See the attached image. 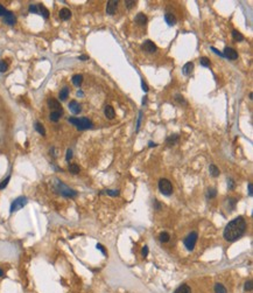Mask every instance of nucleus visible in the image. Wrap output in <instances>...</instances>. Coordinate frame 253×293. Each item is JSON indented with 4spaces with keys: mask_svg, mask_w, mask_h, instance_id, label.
Returning a JSON list of instances; mask_svg holds the SVG:
<instances>
[{
    "mask_svg": "<svg viewBox=\"0 0 253 293\" xmlns=\"http://www.w3.org/2000/svg\"><path fill=\"white\" fill-rule=\"evenodd\" d=\"M246 221L242 216H238L231 222L227 223L225 229L223 231V237L227 242H235L240 238L246 231Z\"/></svg>",
    "mask_w": 253,
    "mask_h": 293,
    "instance_id": "obj_1",
    "label": "nucleus"
},
{
    "mask_svg": "<svg viewBox=\"0 0 253 293\" xmlns=\"http://www.w3.org/2000/svg\"><path fill=\"white\" fill-rule=\"evenodd\" d=\"M52 186H54V189H55L59 194H61V195L64 196V197H70V199H72V197H76V196H77L76 190H74V189H71V188L68 187L67 185H64V183L61 182L59 179H55V180H54Z\"/></svg>",
    "mask_w": 253,
    "mask_h": 293,
    "instance_id": "obj_2",
    "label": "nucleus"
},
{
    "mask_svg": "<svg viewBox=\"0 0 253 293\" xmlns=\"http://www.w3.org/2000/svg\"><path fill=\"white\" fill-rule=\"evenodd\" d=\"M69 123H71L72 125H75L78 130H87V129H91L92 127V122L87 118H69Z\"/></svg>",
    "mask_w": 253,
    "mask_h": 293,
    "instance_id": "obj_3",
    "label": "nucleus"
},
{
    "mask_svg": "<svg viewBox=\"0 0 253 293\" xmlns=\"http://www.w3.org/2000/svg\"><path fill=\"white\" fill-rule=\"evenodd\" d=\"M159 190L166 196L172 195V193H173L172 182L168 179H160L159 180Z\"/></svg>",
    "mask_w": 253,
    "mask_h": 293,
    "instance_id": "obj_4",
    "label": "nucleus"
},
{
    "mask_svg": "<svg viewBox=\"0 0 253 293\" xmlns=\"http://www.w3.org/2000/svg\"><path fill=\"white\" fill-rule=\"evenodd\" d=\"M197 237H198V234L196 231H192L184 238V247L187 248V250H189V251L194 250L196 242H197Z\"/></svg>",
    "mask_w": 253,
    "mask_h": 293,
    "instance_id": "obj_5",
    "label": "nucleus"
},
{
    "mask_svg": "<svg viewBox=\"0 0 253 293\" xmlns=\"http://www.w3.org/2000/svg\"><path fill=\"white\" fill-rule=\"evenodd\" d=\"M26 204H27V199L25 197V196H20V197L15 199V200L13 201V203L11 204L9 212H11V213H14V212H17V210H19V209L24 208Z\"/></svg>",
    "mask_w": 253,
    "mask_h": 293,
    "instance_id": "obj_6",
    "label": "nucleus"
},
{
    "mask_svg": "<svg viewBox=\"0 0 253 293\" xmlns=\"http://www.w3.org/2000/svg\"><path fill=\"white\" fill-rule=\"evenodd\" d=\"M141 49L145 50L146 53H149V54L155 53V52L157 50V46L154 45V42H152L150 40H146V41L142 43V46H141Z\"/></svg>",
    "mask_w": 253,
    "mask_h": 293,
    "instance_id": "obj_7",
    "label": "nucleus"
},
{
    "mask_svg": "<svg viewBox=\"0 0 253 293\" xmlns=\"http://www.w3.org/2000/svg\"><path fill=\"white\" fill-rule=\"evenodd\" d=\"M118 8V1L117 0H109L106 4V14L113 15Z\"/></svg>",
    "mask_w": 253,
    "mask_h": 293,
    "instance_id": "obj_8",
    "label": "nucleus"
},
{
    "mask_svg": "<svg viewBox=\"0 0 253 293\" xmlns=\"http://www.w3.org/2000/svg\"><path fill=\"white\" fill-rule=\"evenodd\" d=\"M223 55H224V57H226V59H229V60H232V61L238 59V53H237L233 48H230V47H226V48L224 49Z\"/></svg>",
    "mask_w": 253,
    "mask_h": 293,
    "instance_id": "obj_9",
    "label": "nucleus"
},
{
    "mask_svg": "<svg viewBox=\"0 0 253 293\" xmlns=\"http://www.w3.org/2000/svg\"><path fill=\"white\" fill-rule=\"evenodd\" d=\"M69 110L74 113V115H78L79 112L82 111V107H81V104L76 100H71L69 103Z\"/></svg>",
    "mask_w": 253,
    "mask_h": 293,
    "instance_id": "obj_10",
    "label": "nucleus"
},
{
    "mask_svg": "<svg viewBox=\"0 0 253 293\" xmlns=\"http://www.w3.org/2000/svg\"><path fill=\"white\" fill-rule=\"evenodd\" d=\"M48 107H50V109H52V111H62L63 112L61 104L56 99H54V98H49L48 99Z\"/></svg>",
    "mask_w": 253,
    "mask_h": 293,
    "instance_id": "obj_11",
    "label": "nucleus"
},
{
    "mask_svg": "<svg viewBox=\"0 0 253 293\" xmlns=\"http://www.w3.org/2000/svg\"><path fill=\"white\" fill-rule=\"evenodd\" d=\"M4 21L7 24V25H14L15 24V21H17V19H15V17H14V14L13 13H11V12H6V14L4 15Z\"/></svg>",
    "mask_w": 253,
    "mask_h": 293,
    "instance_id": "obj_12",
    "label": "nucleus"
},
{
    "mask_svg": "<svg viewBox=\"0 0 253 293\" xmlns=\"http://www.w3.org/2000/svg\"><path fill=\"white\" fill-rule=\"evenodd\" d=\"M104 113H105V117H106L107 119H113L114 116H115L114 109L111 107V105H106V107H105Z\"/></svg>",
    "mask_w": 253,
    "mask_h": 293,
    "instance_id": "obj_13",
    "label": "nucleus"
},
{
    "mask_svg": "<svg viewBox=\"0 0 253 293\" xmlns=\"http://www.w3.org/2000/svg\"><path fill=\"white\" fill-rule=\"evenodd\" d=\"M192 69H194V63L188 62V63H185V64L183 65V68H182V72H183L185 76H189V75H191Z\"/></svg>",
    "mask_w": 253,
    "mask_h": 293,
    "instance_id": "obj_14",
    "label": "nucleus"
},
{
    "mask_svg": "<svg viewBox=\"0 0 253 293\" xmlns=\"http://www.w3.org/2000/svg\"><path fill=\"white\" fill-rule=\"evenodd\" d=\"M174 293H191V288L189 287V285L182 284L175 290Z\"/></svg>",
    "mask_w": 253,
    "mask_h": 293,
    "instance_id": "obj_15",
    "label": "nucleus"
},
{
    "mask_svg": "<svg viewBox=\"0 0 253 293\" xmlns=\"http://www.w3.org/2000/svg\"><path fill=\"white\" fill-rule=\"evenodd\" d=\"M60 18L62 20H69L71 18V12L69 8H62L60 11Z\"/></svg>",
    "mask_w": 253,
    "mask_h": 293,
    "instance_id": "obj_16",
    "label": "nucleus"
},
{
    "mask_svg": "<svg viewBox=\"0 0 253 293\" xmlns=\"http://www.w3.org/2000/svg\"><path fill=\"white\" fill-rule=\"evenodd\" d=\"M134 20H135V22L139 24V25H145V24L147 22V17H146L144 13H138Z\"/></svg>",
    "mask_w": 253,
    "mask_h": 293,
    "instance_id": "obj_17",
    "label": "nucleus"
},
{
    "mask_svg": "<svg viewBox=\"0 0 253 293\" xmlns=\"http://www.w3.org/2000/svg\"><path fill=\"white\" fill-rule=\"evenodd\" d=\"M165 20H166V22L169 26H174L176 24V19H175V17L172 13H166L165 14Z\"/></svg>",
    "mask_w": 253,
    "mask_h": 293,
    "instance_id": "obj_18",
    "label": "nucleus"
},
{
    "mask_svg": "<svg viewBox=\"0 0 253 293\" xmlns=\"http://www.w3.org/2000/svg\"><path fill=\"white\" fill-rule=\"evenodd\" d=\"M62 113H63L62 111H52V113H50V116H49V118H50L52 122H57V120L61 118Z\"/></svg>",
    "mask_w": 253,
    "mask_h": 293,
    "instance_id": "obj_19",
    "label": "nucleus"
},
{
    "mask_svg": "<svg viewBox=\"0 0 253 293\" xmlns=\"http://www.w3.org/2000/svg\"><path fill=\"white\" fill-rule=\"evenodd\" d=\"M82 82H83V76H82V75L77 74V75H74V76H72V83H74L76 87H81Z\"/></svg>",
    "mask_w": 253,
    "mask_h": 293,
    "instance_id": "obj_20",
    "label": "nucleus"
},
{
    "mask_svg": "<svg viewBox=\"0 0 253 293\" xmlns=\"http://www.w3.org/2000/svg\"><path fill=\"white\" fill-rule=\"evenodd\" d=\"M232 37H233V40L237 41V42H240V41L244 40V35L240 32H238V30H232Z\"/></svg>",
    "mask_w": 253,
    "mask_h": 293,
    "instance_id": "obj_21",
    "label": "nucleus"
},
{
    "mask_svg": "<svg viewBox=\"0 0 253 293\" xmlns=\"http://www.w3.org/2000/svg\"><path fill=\"white\" fill-rule=\"evenodd\" d=\"M215 293H227V291L224 285L217 283V284H215Z\"/></svg>",
    "mask_w": 253,
    "mask_h": 293,
    "instance_id": "obj_22",
    "label": "nucleus"
},
{
    "mask_svg": "<svg viewBox=\"0 0 253 293\" xmlns=\"http://www.w3.org/2000/svg\"><path fill=\"white\" fill-rule=\"evenodd\" d=\"M68 95H69V89H68V87H64L63 89L60 91V99L61 100H65L67 99V97H68Z\"/></svg>",
    "mask_w": 253,
    "mask_h": 293,
    "instance_id": "obj_23",
    "label": "nucleus"
},
{
    "mask_svg": "<svg viewBox=\"0 0 253 293\" xmlns=\"http://www.w3.org/2000/svg\"><path fill=\"white\" fill-rule=\"evenodd\" d=\"M209 170H210V174H211L213 178H217V177H219V169L217 168L215 165H210Z\"/></svg>",
    "mask_w": 253,
    "mask_h": 293,
    "instance_id": "obj_24",
    "label": "nucleus"
},
{
    "mask_svg": "<svg viewBox=\"0 0 253 293\" xmlns=\"http://www.w3.org/2000/svg\"><path fill=\"white\" fill-rule=\"evenodd\" d=\"M159 240H160V242H162V243H167L168 240H170V235L168 234V232H161L160 234V236H159Z\"/></svg>",
    "mask_w": 253,
    "mask_h": 293,
    "instance_id": "obj_25",
    "label": "nucleus"
},
{
    "mask_svg": "<svg viewBox=\"0 0 253 293\" xmlns=\"http://www.w3.org/2000/svg\"><path fill=\"white\" fill-rule=\"evenodd\" d=\"M167 144H169V145H175L176 142H179V135L177 134H173V135H170V137H168L167 138Z\"/></svg>",
    "mask_w": 253,
    "mask_h": 293,
    "instance_id": "obj_26",
    "label": "nucleus"
},
{
    "mask_svg": "<svg viewBox=\"0 0 253 293\" xmlns=\"http://www.w3.org/2000/svg\"><path fill=\"white\" fill-rule=\"evenodd\" d=\"M35 130H36L40 134L46 135V130H44L43 125L41 124V123H36V124H35Z\"/></svg>",
    "mask_w": 253,
    "mask_h": 293,
    "instance_id": "obj_27",
    "label": "nucleus"
},
{
    "mask_svg": "<svg viewBox=\"0 0 253 293\" xmlns=\"http://www.w3.org/2000/svg\"><path fill=\"white\" fill-rule=\"evenodd\" d=\"M69 172L71 174H78L79 173V167L76 164H71L69 165Z\"/></svg>",
    "mask_w": 253,
    "mask_h": 293,
    "instance_id": "obj_28",
    "label": "nucleus"
},
{
    "mask_svg": "<svg viewBox=\"0 0 253 293\" xmlns=\"http://www.w3.org/2000/svg\"><path fill=\"white\" fill-rule=\"evenodd\" d=\"M39 7V12H41V14L43 15L44 18H49V12H48V9L44 7L43 5H40V6H37Z\"/></svg>",
    "mask_w": 253,
    "mask_h": 293,
    "instance_id": "obj_29",
    "label": "nucleus"
},
{
    "mask_svg": "<svg viewBox=\"0 0 253 293\" xmlns=\"http://www.w3.org/2000/svg\"><path fill=\"white\" fill-rule=\"evenodd\" d=\"M105 193L110 196H118L119 194H120V192H119L118 189H106Z\"/></svg>",
    "mask_w": 253,
    "mask_h": 293,
    "instance_id": "obj_30",
    "label": "nucleus"
},
{
    "mask_svg": "<svg viewBox=\"0 0 253 293\" xmlns=\"http://www.w3.org/2000/svg\"><path fill=\"white\" fill-rule=\"evenodd\" d=\"M8 69V64L5 61H0V72H5Z\"/></svg>",
    "mask_w": 253,
    "mask_h": 293,
    "instance_id": "obj_31",
    "label": "nucleus"
},
{
    "mask_svg": "<svg viewBox=\"0 0 253 293\" xmlns=\"http://www.w3.org/2000/svg\"><path fill=\"white\" fill-rule=\"evenodd\" d=\"M227 187H229V190H233V189H235L236 182L233 181V179H229V180H227Z\"/></svg>",
    "mask_w": 253,
    "mask_h": 293,
    "instance_id": "obj_32",
    "label": "nucleus"
},
{
    "mask_svg": "<svg viewBox=\"0 0 253 293\" xmlns=\"http://www.w3.org/2000/svg\"><path fill=\"white\" fill-rule=\"evenodd\" d=\"M200 62H201V65H203V67H210V61L208 57H201Z\"/></svg>",
    "mask_w": 253,
    "mask_h": 293,
    "instance_id": "obj_33",
    "label": "nucleus"
},
{
    "mask_svg": "<svg viewBox=\"0 0 253 293\" xmlns=\"http://www.w3.org/2000/svg\"><path fill=\"white\" fill-rule=\"evenodd\" d=\"M135 4H137V2H135L134 0H126V1H125V6H126L128 9H131L132 7H134Z\"/></svg>",
    "mask_w": 253,
    "mask_h": 293,
    "instance_id": "obj_34",
    "label": "nucleus"
},
{
    "mask_svg": "<svg viewBox=\"0 0 253 293\" xmlns=\"http://www.w3.org/2000/svg\"><path fill=\"white\" fill-rule=\"evenodd\" d=\"M216 195H217V190H216L215 188H210L209 190H208V197H210V199H213Z\"/></svg>",
    "mask_w": 253,
    "mask_h": 293,
    "instance_id": "obj_35",
    "label": "nucleus"
},
{
    "mask_svg": "<svg viewBox=\"0 0 253 293\" xmlns=\"http://www.w3.org/2000/svg\"><path fill=\"white\" fill-rule=\"evenodd\" d=\"M9 180H11V177H9V175H8L7 178L5 179V180H4V181H2L1 183H0V190H1V189H4L5 187H6V186H7V185H8V181H9Z\"/></svg>",
    "mask_w": 253,
    "mask_h": 293,
    "instance_id": "obj_36",
    "label": "nucleus"
},
{
    "mask_svg": "<svg viewBox=\"0 0 253 293\" xmlns=\"http://www.w3.org/2000/svg\"><path fill=\"white\" fill-rule=\"evenodd\" d=\"M252 287H253V285H252V282H251V280H248V282L245 283V285H244L245 291H252Z\"/></svg>",
    "mask_w": 253,
    "mask_h": 293,
    "instance_id": "obj_37",
    "label": "nucleus"
},
{
    "mask_svg": "<svg viewBox=\"0 0 253 293\" xmlns=\"http://www.w3.org/2000/svg\"><path fill=\"white\" fill-rule=\"evenodd\" d=\"M236 203H237V199H229V204H231V210H233L235 209V207H236Z\"/></svg>",
    "mask_w": 253,
    "mask_h": 293,
    "instance_id": "obj_38",
    "label": "nucleus"
},
{
    "mask_svg": "<svg viewBox=\"0 0 253 293\" xmlns=\"http://www.w3.org/2000/svg\"><path fill=\"white\" fill-rule=\"evenodd\" d=\"M28 11L32 12V13H39V7H37L36 5H30L29 8H28Z\"/></svg>",
    "mask_w": 253,
    "mask_h": 293,
    "instance_id": "obj_39",
    "label": "nucleus"
},
{
    "mask_svg": "<svg viewBox=\"0 0 253 293\" xmlns=\"http://www.w3.org/2000/svg\"><path fill=\"white\" fill-rule=\"evenodd\" d=\"M153 205H154V208H155L157 210H160V209L162 208V204L160 203V202L157 201V199H154V202H153Z\"/></svg>",
    "mask_w": 253,
    "mask_h": 293,
    "instance_id": "obj_40",
    "label": "nucleus"
},
{
    "mask_svg": "<svg viewBox=\"0 0 253 293\" xmlns=\"http://www.w3.org/2000/svg\"><path fill=\"white\" fill-rule=\"evenodd\" d=\"M148 252H149L148 247H147V245H145V247L142 248V251H141V255H142L144 257H147V256H148Z\"/></svg>",
    "mask_w": 253,
    "mask_h": 293,
    "instance_id": "obj_41",
    "label": "nucleus"
},
{
    "mask_svg": "<svg viewBox=\"0 0 253 293\" xmlns=\"http://www.w3.org/2000/svg\"><path fill=\"white\" fill-rule=\"evenodd\" d=\"M141 118H142V111L139 112V118H138V123H137V131H139L140 124H141Z\"/></svg>",
    "mask_w": 253,
    "mask_h": 293,
    "instance_id": "obj_42",
    "label": "nucleus"
},
{
    "mask_svg": "<svg viewBox=\"0 0 253 293\" xmlns=\"http://www.w3.org/2000/svg\"><path fill=\"white\" fill-rule=\"evenodd\" d=\"M71 158H72V151L69 148V150L67 151V154H65V160H67V161H69Z\"/></svg>",
    "mask_w": 253,
    "mask_h": 293,
    "instance_id": "obj_43",
    "label": "nucleus"
},
{
    "mask_svg": "<svg viewBox=\"0 0 253 293\" xmlns=\"http://www.w3.org/2000/svg\"><path fill=\"white\" fill-rule=\"evenodd\" d=\"M96 248L98 249V250H100V251H102V253H103V255H106V250H105V249H104V247H103V245H102V244H99V243H98V244H97V245H96Z\"/></svg>",
    "mask_w": 253,
    "mask_h": 293,
    "instance_id": "obj_44",
    "label": "nucleus"
},
{
    "mask_svg": "<svg viewBox=\"0 0 253 293\" xmlns=\"http://www.w3.org/2000/svg\"><path fill=\"white\" fill-rule=\"evenodd\" d=\"M175 99H176V100H179V103H180V104H185V100H184L183 97H182V96H180V95H177V96L175 97Z\"/></svg>",
    "mask_w": 253,
    "mask_h": 293,
    "instance_id": "obj_45",
    "label": "nucleus"
},
{
    "mask_svg": "<svg viewBox=\"0 0 253 293\" xmlns=\"http://www.w3.org/2000/svg\"><path fill=\"white\" fill-rule=\"evenodd\" d=\"M211 50H212L213 53H216V54H217V55H219V56H222V57H224V55H223V53H220V52H219L218 49H216L215 47H211Z\"/></svg>",
    "mask_w": 253,
    "mask_h": 293,
    "instance_id": "obj_46",
    "label": "nucleus"
},
{
    "mask_svg": "<svg viewBox=\"0 0 253 293\" xmlns=\"http://www.w3.org/2000/svg\"><path fill=\"white\" fill-rule=\"evenodd\" d=\"M141 87H142V90H144L145 92H147V91H148V87H147V84H146L144 81H141Z\"/></svg>",
    "mask_w": 253,
    "mask_h": 293,
    "instance_id": "obj_47",
    "label": "nucleus"
},
{
    "mask_svg": "<svg viewBox=\"0 0 253 293\" xmlns=\"http://www.w3.org/2000/svg\"><path fill=\"white\" fill-rule=\"evenodd\" d=\"M6 12H7V11L5 9V7L0 5V15H5V14H6Z\"/></svg>",
    "mask_w": 253,
    "mask_h": 293,
    "instance_id": "obj_48",
    "label": "nucleus"
},
{
    "mask_svg": "<svg viewBox=\"0 0 253 293\" xmlns=\"http://www.w3.org/2000/svg\"><path fill=\"white\" fill-rule=\"evenodd\" d=\"M252 194H253V188H252V183L250 182L248 183V195L250 196H252Z\"/></svg>",
    "mask_w": 253,
    "mask_h": 293,
    "instance_id": "obj_49",
    "label": "nucleus"
},
{
    "mask_svg": "<svg viewBox=\"0 0 253 293\" xmlns=\"http://www.w3.org/2000/svg\"><path fill=\"white\" fill-rule=\"evenodd\" d=\"M87 59H89V56H87V55H81L79 56V60H82V61H85Z\"/></svg>",
    "mask_w": 253,
    "mask_h": 293,
    "instance_id": "obj_50",
    "label": "nucleus"
},
{
    "mask_svg": "<svg viewBox=\"0 0 253 293\" xmlns=\"http://www.w3.org/2000/svg\"><path fill=\"white\" fill-rule=\"evenodd\" d=\"M148 146H149V147H155V146H157V144H155V142H149Z\"/></svg>",
    "mask_w": 253,
    "mask_h": 293,
    "instance_id": "obj_51",
    "label": "nucleus"
},
{
    "mask_svg": "<svg viewBox=\"0 0 253 293\" xmlns=\"http://www.w3.org/2000/svg\"><path fill=\"white\" fill-rule=\"evenodd\" d=\"M2 275H4V270L0 269V277H2Z\"/></svg>",
    "mask_w": 253,
    "mask_h": 293,
    "instance_id": "obj_52",
    "label": "nucleus"
},
{
    "mask_svg": "<svg viewBox=\"0 0 253 293\" xmlns=\"http://www.w3.org/2000/svg\"><path fill=\"white\" fill-rule=\"evenodd\" d=\"M77 95H78V96H82V95H83V92H82V91H78V92H77Z\"/></svg>",
    "mask_w": 253,
    "mask_h": 293,
    "instance_id": "obj_53",
    "label": "nucleus"
}]
</instances>
